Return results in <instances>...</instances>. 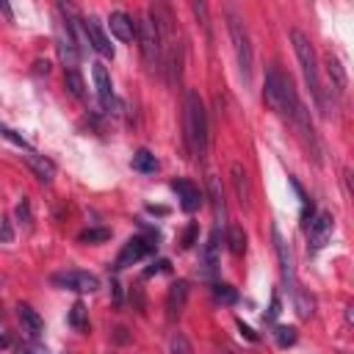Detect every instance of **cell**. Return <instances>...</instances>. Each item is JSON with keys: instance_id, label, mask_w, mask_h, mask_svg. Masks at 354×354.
<instances>
[{"instance_id": "cell-7", "label": "cell", "mask_w": 354, "mask_h": 354, "mask_svg": "<svg viewBox=\"0 0 354 354\" xmlns=\"http://www.w3.org/2000/svg\"><path fill=\"white\" fill-rule=\"evenodd\" d=\"M152 252H155V241H149V238H144V235H133V238H127V243L122 246V252H119L113 268L122 271V268L138 263L141 257H147V254H152Z\"/></svg>"}, {"instance_id": "cell-29", "label": "cell", "mask_w": 354, "mask_h": 354, "mask_svg": "<svg viewBox=\"0 0 354 354\" xmlns=\"http://www.w3.org/2000/svg\"><path fill=\"white\" fill-rule=\"evenodd\" d=\"M17 354H50V351H47V346H41L39 340H28V343H22V346L17 348Z\"/></svg>"}, {"instance_id": "cell-14", "label": "cell", "mask_w": 354, "mask_h": 354, "mask_svg": "<svg viewBox=\"0 0 354 354\" xmlns=\"http://www.w3.org/2000/svg\"><path fill=\"white\" fill-rule=\"evenodd\" d=\"M108 25H111V33L119 39V41H133L136 39V22L130 14L124 11H113L108 17Z\"/></svg>"}, {"instance_id": "cell-20", "label": "cell", "mask_w": 354, "mask_h": 354, "mask_svg": "<svg viewBox=\"0 0 354 354\" xmlns=\"http://www.w3.org/2000/svg\"><path fill=\"white\" fill-rule=\"evenodd\" d=\"M133 169L141 171V174H152V171L158 169V158H155L149 149H138V152L133 155Z\"/></svg>"}, {"instance_id": "cell-8", "label": "cell", "mask_w": 354, "mask_h": 354, "mask_svg": "<svg viewBox=\"0 0 354 354\" xmlns=\"http://www.w3.org/2000/svg\"><path fill=\"white\" fill-rule=\"evenodd\" d=\"M91 77H94V86H97V97H100V105H102L105 111H113V113H119V111H116V108H119V100H116V94H113V86H111V75H108L105 64L94 61V64H91Z\"/></svg>"}, {"instance_id": "cell-5", "label": "cell", "mask_w": 354, "mask_h": 354, "mask_svg": "<svg viewBox=\"0 0 354 354\" xmlns=\"http://www.w3.org/2000/svg\"><path fill=\"white\" fill-rule=\"evenodd\" d=\"M53 285H58L64 290H75V293L100 290V279L88 271H58V274H53Z\"/></svg>"}, {"instance_id": "cell-11", "label": "cell", "mask_w": 354, "mask_h": 354, "mask_svg": "<svg viewBox=\"0 0 354 354\" xmlns=\"http://www.w3.org/2000/svg\"><path fill=\"white\" fill-rule=\"evenodd\" d=\"M83 30H86L88 47H94L102 58H113V44H111V39L105 36V30H102V25H100L97 17H86V19H83Z\"/></svg>"}, {"instance_id": "cell-19", "label": "cell", "mask_w": 354, "mask_h": 354, "mask_svg": "<svg viewBox=\"0 0 354 354\" xmlns=\"http://www.w3.org/2000/svg\"><path fill=\"white\" fill-rule=\"evenodd\" d=\"M232 185H235L238 202L249 205V180H246V169L241 163H232Z\"/></svg>"}, {"instance_id": "cell-9", "label": "cell", "mask_w": 354, "mask_h": 354, "mask_svg": "<svg viewBox=\"0 0 354 354\" xmlns=\"http://www.w3.org/2000/svg\"><path fill=\"white\" fill-rule=\"evenodd\" d=\"M332 230H335V218H332V213H318V216L307 224V241H310V249H313V252L324 249V246L332 241Z\"/></svg>"}, {"instance_id": "cell-34", "label": "cell", "mask_w": 354, "mask_h": 354, "mask_svg": "<svg viewBox=\"0 0 354 354\" xmlns=\"http://www.w3.org/2000/svg\"><path fill=\"white\" fill-rule=\"evenodd\" d=\"M0 241H11V221L8 218H0Z\"/></svg>"}, {"instance_id": "cell-17", "label": "cell", "mask_w": 354, "mask_h": 354, "mask_svg": "<svg viewBox=\"0 0 354 354\" xmlns=\"http://www.w3.org/2000/svg\"><path fill=\"white\" fill-rule=\"evenodd\" d=\"M25 160H28V166L36 171V177H39L41 183H50V180H53L55 166H53L47 158H41V155H36V152H28V155H25Z\"/></svg>"}, {"instance_id": "cell-28", "label": "cell", "mask_w": 354, "mask_h": 354, "mask_svg": "<svg viewBox=\"0 0 354 354\" xmlns=\"http://www.w3.org/2000/svg\"><path fill=\"white\" fill-rule=\"evenodd\" d=\"M279 313H282V301H279V293L274 290V293H271V304H268V313L263 315V321H268V324H274V321L279 318Z\"/></svg>"}, {"instance_id": "cell-35", "label": "cell", "mask_w": 354, "mask_h": 354, "mask_svg": "<svg viewBox=\"0 0 354 354\" xmlns=\"http://www.w3.org/2000/svg\"><path fill=\"white\" fill-rule=\"evenodd\" d=\"M238 329H241V335H243V337H246V340H252V343H254V340H257V335H254V332H252V326H246V324H243V321H238Z\"/></svg>"}, {"instance_id": "cell-38", "label": "cell", "mask_w": 354, "mask_h": 354, "mask_svg": "<svg viewBox=\"0 0 354 354\" xmlns=\"http://www.w3.org/2000/svg\"><path fill=\"white\" fill-rule=\"evenodd\" d=\"M6 346H8V337H6V335H0V348H6Z\"/></svg>"}, {"instance_id": "cell-1", "label": "cell", "mask_w": 354, "mask_h": 354, "mask_svg": "<svg viewBox=\"0 0 354 354\" xmlns=\"http://www.w3.org/2000/svg\"><path fill=\"white\" fill-rule=\"evenodd\" d=\"M185 141L194 158H205L207 155V141H210V130H207V111L205 102L196 91L185 94Z\"/></svg>"}, {"instance_id": "cell-18", "label": "cell", "mask_w": 354, "mask_h": 354, "mask_svg": "<svg viewBox=\"0 0 354 354\" xmlns=\"http://www.w3.org/2000/svg\"><path fill=\"white\" fill-rule=\"evenodd\" d=\"M224 241H227L232 254H243L246 252V232H243L241 224H230L227 232H224Z\"/></svg>"}, {"instance_id": "cell-13", "label": "cell", "mask_w": 354, "mask_h": 354, "mask_svg": "<svg viewBox=\"0 0 354 354\" xmlns=\"http://www.w3.org/2000/svg\"><path fill=\"white\" fill-rule=\"evenodd\" d=\"M185 301H188V282L185 279H177L171 288H169V296H166V318L169 321H177L185 310Z\"/></svg>"}, {"instance_id": "cell-15", "label": "cell", "mask_w": 354, "mask_h": 354, "mask_svg": "<svg viewBox=\"0 0 354 354\" xmlns=\"http://www.w3.org/2000/svg\"><path fill=\"white\" fill-rule=\"evenodd\" d=\"M207 196H210V205H213V216L218 224L227 221V202H224V191H221V183L218 177H207Z\"/></svg>"}, {"instance_id": "cell-30", "label": "cell", "mask_w": 354, "mask_h": 354, "mask_svg": "<svg viewBox=\"0 0 354 354\" xmlns=\"http://www.w3.org/2000/svg\"><path fill=\"white\" fill-rule=\"evenodd\" d=\"M171 354H191V346H188V340H185V335H174L171 337Z\"/></svg>"}, {"instance_id": "cell-21", "label": "cell", "mask_w": 354, "mask_h": 354, "mask_svg": "<svg viewBox=\"0 0 354 354\" xmlns=\"http://www.w3.org/2000/svg\"><path fill=\"white\" fill-rule=\"evenodd\" d=\"M290 296H293V307H296L299 318H310V315H313V310H315V301H313V296H310V293H304L301 288H296Z\"/></svg>"}, {"instance_id": "cell-10", "label": "cell", "mask_w": 354, "mask_h": 354, "mask_svg": "<svg viewBox=\"0 0 354 354\" xmlns=\"http://www.w3.org/2000/svg\"><path fill=\"white\" fill-rule=\"evenodd\" d=\"M218 249H221V230L216 227V230L207 235L205 246H202V274H205L207 279H216V274H218V266H221Z\"/></svg>"}, {"instance_id": "cell-24", "label": "cell", "mask_w": 354, "mask_h": 354, "mask_svg": "<svg viewBox=\"0 0 354 354\" xmlns=\"http://www.w3.org/2000/svg\"><path fill=\"white\" fill-rule=\"evenodd\" d=\"M64 83H66V88H69L72 97H77V100L86 97V83H83V77H80L77 69H66L64 72Z\"/></svg>"}, {"instance_id": "cell-2", "label": "cell", "mask_w": 354, "mask_h": 354, "mask_svg": "<svg viewBox=\"0 0 354 354\" xmlns=\"http://www.w3.org/2000/svg\"><path fill=\"white\" fill-rule=\"evenodd\" d=\"M290 41H293V50H296V58L301 64V75H304V83L315 100V108L321 113H326V97H324V88H321V80H318V58H315V50H313V41L301 33V30H290Z\"/></svg>"}, {"instance_id": "cell-33", "label": "cell", "mask_w": 354, "mask_h": 354, "mask_svg": "<svg viewBox=\"0 0 354 354\" xmlns=\"http://www.w3.org/2000/svg\"><path fill=\"white\" fill-rule=\"evenodd\" d=\"M160 271H169V260H158V263H152L144 274H147V277H152V274H160Z\"/></svg>"}, {"instance_id": "cell-4", "label": "cell", "mask_w": 354, "mask_h": 354, "mask_svg": "<svg viewBox=\"0 0 354 354\" xmlns=\"http://www.w3.org/2000/svg\"><path fill=\"white\" fill-rule=\"evenodd\" d=\"M136 39H138L141 58H144L147 64H158V61H160V50H163V44H160L158 22H155V17H152L149 11H147V17L136 25Z\"/></svg>"}, {"instance_id": "cell-6", "label": "cell", "mask_w": 354, "mask_h": 354, "mask_svg": "<svg viewBox=\"0 0 354 354\" xmlns=\"http://www.w3.org/2000/svg\"><path fill=\"white\" fill-rule=\"evenodd\" d=\"M271 235H274V249H277V257H279L282 279H285L288 290L293 293V290L299 288V282H296V263H293V252H290V246H288V241L282 238V232H279V227H277V224L271 227Z\"/></svg>"}, {"instance_id": "cell-12", "label": "cell", "mask_w": 354, "mask_h": 354, "mask_svg": "<svg viewBox=\"0 0 354 354\" xmlns=\"http://www.w3.org/2000/svg\"><path fill=\"white\" fill-rule=\"evenodd\" d=\"M171 191L177 194V199H180V207H183L185 213H194V210H199V205H202V191H199V185H194L191 180L180 177V180H171Z\"/></svg>"}, {"instance_id": "cell-27", "label": "cell", "mask_w": 354, "mask_h": 354, "mask_svg": "<svg viewBox=\"0 0 354 354\" xmlns=\"http://www.w3.org/2000/svg\"><path fill=\"white\" fill-rule=\"evenodd\" d=\"M111 238V230H105V227H100V230H83L80 232V241H86V243H100V241H108Z\"/></svg>"}, {"instance_id": "cell-3", "label": "cell", "mask_w": 354, "mask_h": 354, "mask_svg": "<svg viewBox=\"0 0 354 354\" xmlns=\"http://www.w3.org/2000/svg\"><path fill=\"white\" fill-rule=\"evenodd\" d=\"M227 28H230V39H232V50H235V61H238L241 80H243V86H249V83H252V69H254V50H252L249 30H246V25H243L235 14H230Z\"/></svg>"}, {"instance_id": "cell-37", "label": "cell", "mask_w": 354, "mask_h": 354, "mask_svg": "<svg viewBox=\"0 0 354 354\" xmlns=\"http://www.w3.org/2000/svg\"><path fill=\"white\" fill-rule=\"evenodd\" d=\"M0 11H3L8 19H14V14H11V6H8V3H0Z\"/></svg>"}, {"instance_id": "cell-39", "label": "cell", "mask_w": 354, "mask_h": 354, "mask_svg": "<svg viewBox=\"0 0 354 354\" xmlns=\"http://www.w3.org/2000/svg\"><path fill=\"white\" fill-rule=\"evenodd\" d=\"M64 354H66V351H64Z\"/></svg>"}, {"instance_id": "cell-36", "label": "cell", "mask_w": 354, "mask_h": 354, "mask_svg": "<svg viewBox=\"0 0 354 354\" xmlns=\"http://www.w3.org/2000/svg\"><path fill=\"white\" fill-rule=\"evenodd\" d=\"M111 290H113V299H116V304H122V290H119V282H116V279L111 282Z\"/></svg>"}, {"instance_id": "cell-26", "label": "cell", "mask_w": 354, "mask_h": 354, "mask_svg": "<svg viewBox=\"0 0 354 354\" xmlns=\"http://www.w3.org/2000/svg\"><path fill=\"white\" fill-rule=\"evenodd\" d=\"M274 340H277V346H293L296 343V329L293 326H277L274 329Z\"/></svg>"}, {"instance_id": "cell-16", "label": "cell", "mask_w": 354, "mask_h": 354, "mask_svg": "<svg viewBox=\"0 0 354 354\" xmlns=\"http://www.w3.org/2000/svg\"><path fill=\"white\" fill-rule=\"evenodd\" d=\"M17 315H19L22 326L28 329V335H30V337H39V335L44 332V321H41V315H39L30 304H19V307H17Z\"/></svg>"}, {"instance_id": "cell-23", "label": "cell", "mask_w": 354, "mask_h": 354, "mask_svg": "<svg viewBox=\"0 0 354 354\" xmlns=\"http://www.w3.org/2000/svg\"><path fill=\"white\" fill-rule=\"evenodd\" d=\"M69 326H75L77 332H88V310L83 301H75L69 310Z\"/></svg>"}, {"instance_id": "cell-25", "label": "cell", "mask_w": 354, "mask_h": 354, "mask_svg": "<svg viewBox=\"0 0 354 354\" xmlns=\"http://www.w3.org/2000/svg\"><path fill=\"white\" fill-rule=\"evenodd\" d=\"M213 296H216L218 301H224V304H235V301H238L235 288L227 285V282H213Z\"/></svg>"}, {"instance_id": "cell-32", "label": "cell", "mask_w": 354, "mask_h": 354, "mask_svg": "<svg viewBox=\"0 0 354 354\" xmlns=\"http://www.w3.org/2000/svg\"><path fill=\"white\" fill-rule=\"evenodd\" d=\"M17 216H19V221H25V224L30 221V205H28V199H25V196H22V202L17 205Z\"/></svg>"}, {"instance_id": "cell-22", "label": "cell", "mask_w": 354, "mask_h": 354, "mask_svg": "<svg viewBox=\"0 0 354 354\" xmlns=\"http://www.w3.org/2000/svg\"><path fill=\"white\" fill-rule=\"evenodd\" d=\"M326 72H329V80H332L335 91H337V94H343V91H346V72H343L340 61L329 55V61H326Z\"/></svg>"}, {"instance_id": "cell-31", "label": "cell", "mask_w": 354, "mask_h": 354, "mask_svg": "<svg viewBox=\"0 0 354 354\" xmlns=\"http://www.w3.org/2000/svg\"><path fill=\"white\" fill-rule=\"evenodd\" d=\"M196 232H199V227L191 221V224L185 227V235H183V249H191V246H194V241H196Z\"/></svg>"}]
</instances>
